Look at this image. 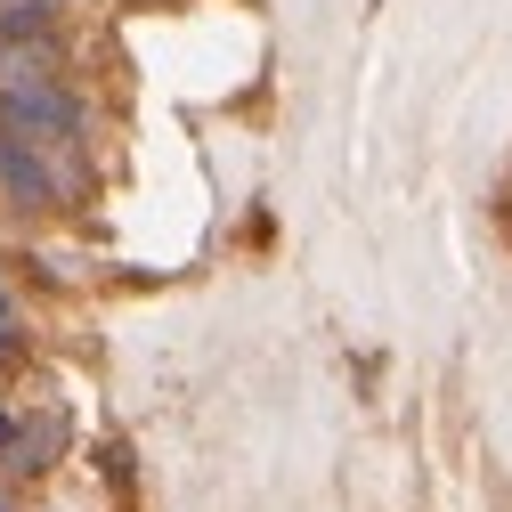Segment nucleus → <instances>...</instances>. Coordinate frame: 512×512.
Instances as JSON below:
<instances>
[{
  "mask_svg": "<svg viewBox=\"0 0 512 512\" xmlns=\"http://www.w3.org/2000/svg\"><path fill=\"white\" fill-rule=\"evenodd\" d=\"M0 447H9V415H0Z\"/></svg>",
  "mask_w": 512,
  "mask_h": 512,
  "instance_id": "obj_6",
  "label": "nucleus"
},
{
  "mask_svg": "<svg viewBox=\"0 0 512 512\" xmlns=\"http://www.w3.org/2000/svg\"><path fill=\"white\" fill-rule=\"evenodd\" d=\"M0 131H9V139H33V147H66V139H82V106L57 90L49 74L0 82Z\"/></svg>",
  "mask_w": 512,
  "mask_h": 512,
  "instance_id": "obj_1",
  "label": "nucleus"
},
{
  "mask_svg": "<svg viewBox=\"0 0 512 512\" xmlns=\"http://www.w3.org/2000/svg\"><path fill=\"white\" fill-rule=\"evenodd\" d=\"M17 472H49L66 456V415H33V423H9V447H0Z\"/></svg>",
  "mask_w": 512,
  "mask_h": 512,
  "instance_id": "obj_3",
  "label": "nucleus"
},
{
  "mask_svg": "<svg viewBox=\"0 0 512 512\" xmlns=\"http://www.w3.org/2000/svg\"><path fill=\"white\" fill-rule=\"evenodd\" d=\"M0 512H9V496H0Z\"/></svg>",
  "mask_w": 512,
  "mask_h": 512,
  "instance_id": "obj_7",
  "label": "nucleus"
},
{
  "mask_svg": "<svg viewBox=\"0 0 512 512\" xmlns=\"http://www.w3.org/2000/svg\"><path fill=\"white\" fill-rule=\"evenodd\" d=\"M0 196H9V204H57V196H66V179L41 163L33 139H0Z\"/></svg>",
  "mask_w": 512,
  "mask_h": 512,
  "instance_id": "obj_2",
  "label": "nucleus"
},
{
  "mask_svg": "<svg viewBox=\"0 0 512 512\" xmlns=\"http://www.w3.org/2000/svg\"><path fill=\"white\" fill-rule=\"evenodd\" d=\"M17 358H25V334H17V309L0 301V366H17Z\"/></svg>",
  "mask_w": 512,
  "mask_h": 512,
  "instance_id": "obj_5",
  "label": "nucleus"
},
{
  "mask_svg": "<svg viewBox=\"0 0 512 512\" xmlns=\"http://www.w3.org/2000/svg\"><path fill=\"white\" fill-rule=\"evenodd\" d=\"M49 33V9L41 0H17V9H0V41H41Z\"/></svg>",
  "mask_w": 512,
  "mask_h": 512,
  "instance_id": "obj_4",
  "label": "nucleus"
}]
</instances>
